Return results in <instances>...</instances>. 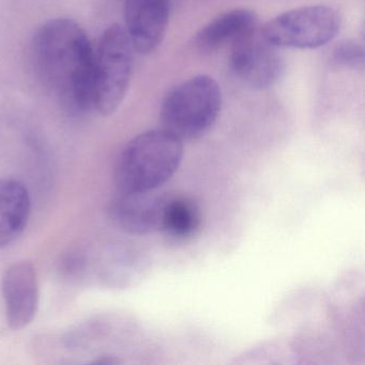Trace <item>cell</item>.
<instances>
[{"mask_svg":"<svg viewBox=\"0 0 365 365\" xmlns=\"http://www.w3.org/2000/svg\"><path fill=\"white\" fill-rule=\"evenodd\" d=\"M183 157L180 138L166 130L145 132L128 143L117 162L120 193L153 192L170 180Z\"/></svg>","mask_w":365,"mask_h":365,"instance_id":"7a4b0ae2","label":"cell"},{"mask_svg":"<svg viewBox=\"0 0 365 365\" xmlns=\"http://www.w3.org/2000/svg\"><path fill=\"white\" fill-rule=\"evenodd\" d=\"M166 197L151 192L120 193L110 202L108 217L115 226L128 234H153L160 232Z\"/></svg>","mask_w":365,"mask_h":365,"instance_id":"9c48e42d","label":"cell"},{"mask_svg":"<svg viewBox=\"0 0 365 365\" xmlns=\"http://www.w3.org/2000/svg\"><path fill=\"white\" fill-rule=\"evenodd\" d=\"M170 0H125V33L134 51L147 55L165 37L170 21Z\"/></svg>","mask_w":365,"mask_h":365,"instance_id":"52a82bcc","label":"cell"},{"mask_svg":"<svg viewBox=\"0 0 365 365\" xmlns=\"http://www.w3.org/2000/svg\"><path fill=\"white\" fill-rule=\"evenodd\" d=\"M230 67L235 76L254 88H269L281 78L284 61L279 48L254 26L232 44Z\"/></svg>","mask_w":365,"mask_h":365,"instance_id":"8992f818","label":"cell"},{"mask_svg":"<svg viewBox=\"0 0 365 365\" xmlns=\"http://www.w3.org/2000/svg\"><path fill=\"white\" fill-rule=\"evenodd\" d=\"M3 294L10 328L20 330L29 326L35 318L39 303V284L31 262H14L7 269L4 274Z\"/></svg>","mask_w":365,"mask_h":365,"instance_id":"ba28073f","label":"cell"},{"mask_svg":"<svg viewBox=\"0 0 365 365\" xmlns=\"http://www.w3.org/2000/svg\"><path fill=\"white\" fill-rule=\"evenodd\" d=\"M257 25V16L251 10L235 9L225 12L205 26L196 38L202 50L215 51L232 44Z\"/></svg>","mask_w":365,"mask_h":365,"instance_id":"8fae6325","label":"cell"},{"mask_svg":"<svg viewBox=\"0 0 365 365\" xmlns=\"http://www.w3.org/2000/svg\"><path fill=\"white\" fill-rule=\"evenodd\" d=\"M31 53L38 80L63 110L74 115L93 110L95 46L78 22L58 18L43 23Z\"/></svg>","mask_w":365,"mask_h":365,"instance_id":"6da1fadb","label":"cell"},{"mask_svg":"<svg viewBox=\"0 0 365 365\" xmlns=\"http://www.w3.org/2000/svg\"><path fill=\"white\" fill-rule=\"evenodd\" d=\"M134 48L121 25L104 31L95 48L93 110L114 114L127 96L134 66Z\"/></svg>","mask_w":365,"mask_h":365,"instance_id":"277c9868","label":"cell"},{"mask_svg":"<svg viewBox=\"0 0 365 365\" xmlns=\"http://www.w3.org/2000/svg\"><path fill=\"white\" fill-rule=\"evenodd\" d=\"M341 25L336 9L316 5L284 12L264 25L262 31L277 48H317L332 41Z\"/></svg>","mask_w":365,"mask_h":365,"instance_id":"5b68a950","label":"cell"},{"mask_svg":"<svg viewBox=\"0 0 365 365\" xmlns=\"http://www.w3.org/2000/svg\"><path fill=\"white\" fill-rule=\"evenodd\" d=\"M200 226L197 207L187 198L166 197L162 217V232L176 239L191 237Z\"/></svg>","mask_w":365,"mask_h":365,"instance_id":"7c38bea8","label":"cell"},{"mask_svg":"<svg viewBox=\"0 0 365 365\" xmlns=\"http://www.w3.org/2000/svg\"><path fill=\"white\" fill-rule=\"evenodd\" d=\"M332 61L337 67L358 69L364 65L363 46L354 41H344L333 51Z\"/></svg>","mask_w":365,"mask_h":365,"instance_id":"4fadbf2b","label":"cell"},{"mask_svg":"<svg viewBox=\"0 0 365 365\" xmlns=\"http://www.w3.org/2000/svg\"><path fill=\"white\" fill-rule=\"evenodd\" d=\"M222 91L215 78L196 76L175 87L161 108L163 129L181 140L204 136L221 112Z\"/></svg>","mask_w":365,"mask_h":365,"instance_id":"3957f363","label":"cell"},{"mask_svg":"<svg viewBox=\"0 0 365 365\" xmlns=\"http://www.w3.org/2000/svg\"><path fill=\"white\" fill-rule=\"evenodd\" d=\"M29 215L31 198L25 185L14 179L0 180V249L22 235Z\"/></svg>","mask_w":365,"mask_h":365,"instance_id":"30bf717a","label":"cell"}]
</instances>
